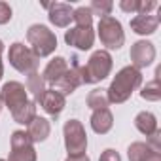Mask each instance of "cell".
I'll return each mask as SVG.
<instances>
[{"mask_svg":"<svg viewBox=\"0 0 161 161\" xmlns=\"http://www.w3.org/2000/svg\"><path fill=\"white\" fill-rule=\"evenodd\" d=\"M114 125V116L108 108H103V110H93V116H91V127L95 133L99 135H106Z\"/></svg>","mask_w":161,"mask_h":161,"instance_id":"2e32d148","label":"cell"},{"mask_svg":"<svg viewBox=\"0 0 161 161\" xmlns=\"http://www.w3.org/2000/svg\"><path fill=\"white\" fill-rule=\"evenodd\" d=\"M2 51H4V44H2V40H0V57H2Z\"/></svg>","mask_w":161,"mask_h":161,"instance_id":"1f68e13d","label":"cell"},{"mask_svg":"<svg viewBox=\"0 0 161 161\" xmlns=\"http://www.w3.org/2000/svg\"><path fill=\"white\" fill-rule=\"evenodd\" d=\"M129 57H131V63H133L131 66H135L136 70H140V68L150 66L153 63V59H155V47H153L152 42L140 40V42L133 44Z\"/></svg>","mask_w":161,"mask_h":161,"instance_id":"9c48e42d","label":"cell"},{"mask_svg":"<svg viewBox=\"0 0 161 161\" xmlns=\"http://www.w3.org/2000/svg\"><path fill=\"white\" fill-rule=\"evenodd\" d=\"M99 38L103 42V46H106L108 49H119L125 42V34L121 29V23L118 19H114L112 15L108 17H101L99 21Z\"/></svg>","mask_w":161,"mask_h":161,"instance_id":"8992f818","label":"cell"},{"mask_svg":"<svg viewBox=\"0 0 161 161\" xmlns=\"http://www.w3.org/2000/svg\"><path fill=\"white\" fill-rule=\"evenodd\" d=\"M72 19L76 21V27H91L93 23V14L89 10V6H80L74 10Z\"/></svg>","mask_w":161,"mask_h":161,"instance_id":"cb8c5ba5","label":"cell"},{"mask_svg":"<svg viewBox=\"0 0 161 161\" xmlns=\"http://www.w3.org/2000/svg\"><path fill=\"white\" fill-rule=\"evenodd\" d=\"M112 8H114V4L110 2V0H93L91 6H89L91 14L99 15V17H108L110 12H112Z\"/></svg>","mask_w":161,"mask_h":161,"instance_id":"d4e9b609","label":"cell"},{"mask_svg":"<svg viewBox=\"0 0 161 161\" xmlns=\"http://www.w3.org/2000/svg\"><path fill=\"white\" fill-rule=\"evenodd\" d=\"M40 104H42V108H44L51 118H59V114H61L63 108H64V97H63L61 93L53 91V89H46L44 97L40 99Z\"/></svg>","mask_w":161,"mask_h":161,"instance_id":"5bb4252c","label":"cell"},{"mask_svg":"<svg viewBox=\"0 0 161 161\" xmlns=\"http://www.w3.org/2000/svg\"><path fill=\"white\" fill-rule=\"evenodd\" d=\"M12 19V8L6 2H0V25H4Z\"/></svg>","mask_w":161,"mask_h":161,"instance_id":"83f0119b","label":"cell"},{"mask_svg":"<svg viewBox=\"0 0 161 161\" xmlns=\"http://www.w3.org/2000/svg\"><path fill=\"white\" fill-rule=\"evenodd\" d=\"M8 59H10V64L23 72V74H32V72H38V64H40V57L34 55V51L31 47H27L25 44L21 42H15L10 46V51H8Z\"/></svg>","mask_w":161,"mask_h":161,"instance_id":"277c9868","label":"cell"},{"mask_svg":"<svg viewBox=\"0 0 161 161\" xmlns=\"http://www.w3.org/2000/svg\"><path fill=\"white\" fill-rule=\"evenodd\" d=\"M12 118H14V121L21 123V125H29L36 118V103L34 101H27L23 106L15 108L12 112Z\"/></svg>","mask_w":161,"mask_h":161,"instance_id":"ffe728a7","label":"cell"},{"mask_svg":"<svg viewBox=\"0 0 161 161\" xmlns=\"http://www.w3.org/2000/svg\"><path fill=\"white\" fill-rule=\"evenodd\" d=\"M2 74H4V66H2V63H0V80H2Z\"/></svg>","mask_w":161,"mask_h":161,"instance_id":"4dcf8cb0","label":"cell"},{"mask_svg":"<svg viewBox=\"0 0 161 161\" xmlns=\"http://www.w3.org/2000/svg\"><path fill=\"white\" fill-rule=\"evenodd\" d=\"M25 89L34 95V103H40V99H42L44 93H46V80L42 78V74L32 72V74H29V78H27V87H25Z\"/></svg>","mask_w":161,"mask_h":161,"instance_id":"44dd1931","label":"cell"},{"mask_svg":"<svg viewBox=\"0 0 161 161\" xmlns=\"http://www.w3.org/2000/svg\"><path fill=\"white\" fill-rule=\"evenodd\" d=\"M129 161H161V153L153 152L146 142H133L127 150Z\"/></svg>","mask_w":161,"mask_h":161,"instance_id":"9a60e30c","label":"cell"},{"mask_svg":"<svg viewBox=\"0 0 161 161\" xmlns=\"http://www.w3.org/2000/svg\"><path fill=\"white\" fill-rule=\"evenodd\" d=\"M157 25H159V17L155 15H136L131 19V29L136 32V34H153L157 31Z\"/></svg>","mask_w":161,"mask_h":161,"instance_id":"e0dca14e","label":"cell"},{"mask_svg":"<svg viewBox=\"0 0 161 161\" xmlns=\"http://www.w3.org/2000/svg\"><path fill=\"white\" fill-rule=\"evenodd\" d=\"M0 99H2V104H6L12 112L19 106H23L29 99H27V89L23 84L19 82H8L2 87V93H0Z\"/></svg>","mask_w":161,"mask_h":161,"instance_id":"ba28073f","label":"cell"},{"mask_svg":"<svg viewBox=\"0 0 161 161\" xmlns=\"http://www.w3.org/2000/svg\"><path fill=\"white\" fill-rule=\"evenodd\" d=\"M72 64L76 66L78 74H80V80H82V84H97L101 80H104L110 70H112V57L106 49H99L95 51L87 64H80L76 57H72Z\"/></svg>","mask_w":161,"mask_h":161,"instance_id":"7a4b0ae2","label":"cell"},{"mask_svg":"<svg viewBox=\"0 0 161 161\" xmlns=\"http://www.w3.org/2000/svg\"><path fill=\"white\" fill-rule=\"evenodd\" d=\"M68 68H70V66H68V63H66L64 57H55V59H51V61L47 63V66H46L42 78L46 80V84H49V86L53 87L59 80L68 72Z\"/></svg>","mask_w":161,"mask_h":161,"instance_id":"7c38bea8","label":"cell"},{"mask_svg":"<svg viewBox=\"0 0 161 161\" xmlns=\"http://www.w3.org/2000/svg\"><path fill=\"white\" fill-rule=\"evenodd\" d=\"M0 110H2V99H0Z\"/></svg>","mask_w":161,"mask_h":161,"instance_id":"d6a6232c","label":"cell"},{"mask_svg":"<svg viewBox=\"0 0 161 161\" xmlns=\"http://www.w3.org/2000/svg\"><path fill=\"white\" fill-rule=\"evenodd\" d=\"M135 127L142 133V135H146V136H152L159 127H157V119H155V116L152 114V112H140V114H136V118H135Z\"/></svg>","mask_w":161,"mask_h":161,"instance_id":"d6986e66","label":"cell"},{"mask_svg":"<svg viewBox=\"0 0 161 161\" xmlns=\"http://www.w3.org/2000/svg\"><path fill=\"white\" fill-rule=\"evenodd\" d=\"M140 84H142V74H140V70H136L135 66H125V68H121V70L114 76L110 87L106 89L108 103H114V104L125 103Z\"/></svg>","mask_w":161,"mask_h":161,"instance_id":"6da1fadb","label":"cell"},{"mask_svg":"<svg viewBox=\"0 0 161 161\" xmlns=\"http://www.w3.org/2000/svg\"><path fill=\"white\" fill-rule=\"evenodd\" d=\"M0 161H4V159H0Z\"/></svg>","mask_w":161,"mask_h":161,"instance_id":"836d02e7","label":"cell"},{"mask_svg":"<svg viewBox=\"0 0 161 161\" xmlns=\"http://www.w3.org/2000/svg\"><path fill=\"white\" fill-rule=\"evenodd\" d=\"M44 8L49 10V21L55 25V27H68V23L72 21V14H74V8L70 4H64V2H53V4H44Z\"/></svg>","mask_w":161,"mask_h":161,"instance_id":"8fae6325","label":"cell"},{"mask_svg":"<svg viewBox=\"0 0 161 161\" xmlns=\"http://www.w3.org/2000/svg\"><path fill=\"white\" fill-rule=\"evenodd\" d=\"M8 161H36V150L25 131H15L12 135V152Z\"/></svg>","mask_w":161,"mask_h":161,"instance_id":"52a82bcc","label":"cell"},{"mask_svg":"<svg viewBox=\"0 0 161 161\" xmlns=\"http://www.w3.org/2000/svg\"><path fill=\"white\" fill-rule=\"evenodd\" d=\"M119 8L123 12H127V14H131V12H136L138 14V10H140V0H121Z\"/></svg>","mask_w":161,"mask_h":161,"instance_id":"484cf974","label":"cell"},{"mask_svg":"<svg viewBox=\"0 0 161 161\" xmlns=\"http://www.w3.org/2000/svg\"><path fill=\"white\" fill-rule=\"evenodd\" d=\"M87 106L93 108V110H103L106 108L110 103H108V97H106V89H93L89 95H87Z\"/></svg>","mask_w":161,"mask_h":161,"instance_id":"603a6c76","label":"cell"},{"mask_svg":"<svg viewBox=\"0 0 161 161\" xmlns=\"http://www.w3.org/2000/svg\"><path fill=\"white\" fill-rule=\"evenodd\" d=\"M27 40L32 46L31 49L34 51L36 57H47L57 47V36L46 25H32L27 31Z\"/></svg>","mask_w":161,"mask_h":161,"instance_id":"3957f363","label":"cell"},{"mask_svg":"<svg viewBox=\"0 0 161 161\" xmlns=\"http://www.w3.org/2000/svg\"><path fill=\"white\" fill-rule=\"evenodd\" d=\"M64 42L68 46H74L78 49L86 51V49H91V46L95 42V32L91 27H74V29L66 31Z\"/></svg>","mask_w":161,"mask_h":161,"instance_id":"30bf717a","label":"cell"},{"mask_svg":"<svg viewBox=\"0 0 161 161\" xmlns=\"http://www.w3.org/2000/svg\"><path fill=\"white\" fill-rule=\"evenodd\" d=\"M80 86H82V80H80V74H78V70H76V66L72 64L70 68H68V72L59 80V82L53 86V91H57V93H61L63 97L64 95H70V93H74Z\"/></svg>","mask_w":161,"mask_h":161,"instance_id":"4fadbf2b","label":"cell"},{"mask_svg":"<svg viewBox=\"0 0 161 161\" xmlns=\"http://www.w3.org/2000/svg\"><path fill=\"white\" fill-rule=\"evenodd\" d=\"M64 133V148L68 152V155H82L86 153L87 148V135L86 129L82 125V121L78 119H68L63 127Z\"/></svg>","mask_w":161,"mask_h":161,"instance_id":"5b68a950","label":"cell"},{"mask_svg":"<svg viewBox=\"0 0 161 161\" xmlns=\"http://www.w3.org/2000/svg\"><path fill=\"white\" fill-rule=\"evenodd\" d=\"M99 161H121V155L116 150H104L99 157Z\"/></svg>","mask_w":161,"mask_h":161,"instance_id":"f1b7e54d","label":"cell"},{"mask_svg":"<svg viewBox=\"0 0 161 161\" xmlns=\"http://www.w3.org/2000/svg\"><path fill=\"white\" fill-rule=\"evenodd\" d=\"M66 161H91V159H89L86 153H82V155H68Z\"/></svg>","mask_w":161,"mask_h":161,"instance_id":"f546056e","label":"cell"},{"mask_svg":"<svg viewBox=\"0 0 161 161\" xmlns=\"http://www.w3.org/2000/svg\"><path fill=\"white\" fill-rule=\"evenodd\" d=\"M49 133H51V125H49V121H47L46 118H38V116H36V118L29 123L27 135L31 136L32 142H44V140L49 136Z\"/></svg>","mask_w":161,"mask_h":161,"instance_id":"ac0fdd59","label":"cell"},{"mask_svg":"<svg viewBox=\"0 0 161 161\" xmlns=\"http://www.w3.org/2000/svg\"><path fill=\"white\" fill-rule=\"evenodd\" d=\"M159 74H161V68H157L155 70V78L152 80V82H148L144 87H142V91H140V97L144 99V101H159L161 99V84H159Z\"/></svg>","mask_w":161,"mask_h":161,"instance_id":"7402d4cb","label":"cell"},{"mask_svg":"<svg viewBox=\"0 0 161 161\" xmlns=\"http://www.w3.org/2000/svg\"><path fill=\"white\" fill-rule=\"evenodd\" d=\"M146 144H148L153 152H159V153H161V131L157 129L152 136H148V142H146Z\"/></svg>","mask_w":161,"mask_h":161,"instance_id":"4316f807","label":"cell"}]
</instances>
